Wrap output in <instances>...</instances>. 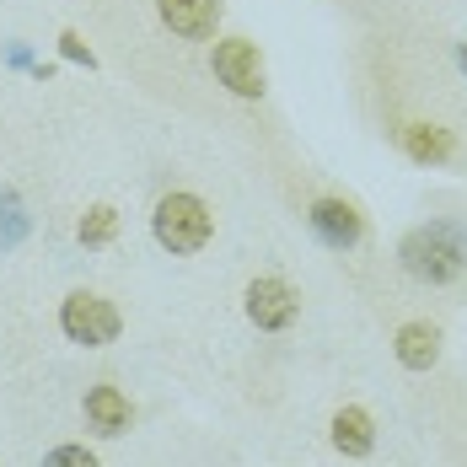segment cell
Listing matches in <instances>:
<instances>
[{"label":"cell","mask_w":467,"mask_h":467,"mask_svg":"<svg viewBox=\"0 0 467 467\" xmlns=\"http://www.w3.org/2000/svg\"><path fill=\"white\" fill-rule=\"evenodd\" d=\"M398 264L420 285H451L467 269V226L457 221H424L398 242Z\"/></svg>","instance_id":"1"},{"label":"cell","mask_w":467,"mask_h":467,"mask_svg":"<svg viewBox=\"0 0 467 467\" xmlns=\"http://www.w3.org/2000/svg\"><path fill=\"white\" fill-rule=\"evenodd\" d=\"M150 232H156V242H161L167 253L188 258V253H199V247L210 242V232H215V215H210V204H204L199 193H183V188H178V193L156 199Z\"/></svg>","instance_id":"2"},{"label":"cell","mask_w":467,"mask_h":467,"mask_svg":"<svg viewBox=\"0 0 467 467\" xmlns=\"http://www.w3.org/2000/svg\"><path fill=\"white\" fill-rule=\"evenodd\" d=\"M59 327H65V338L70 344H87V349H102V344H113L119 338V306L108 301V296H92V290H76V296H65V306H59Z\"/></svg>","instance_id":"3"},{"label":"cell","mask_w":467,"mask_h":467,"mask_svg":"<svg viewBox=\"0 0 467 467\" xmlns=\"http://www.w3.org/2000/svg\"><path fill=\"white\" fill-rule=\"evenodd\" d=\"M210 65H215V81L232 97H247V102H253V97L269 92L264 54H258V44H247V38H221L215 54H210Z\"/></svg>","instance_id":"4"},{"label":"cell","mask_w":467,"mask_h":467,"mask_svg":"<svg viewBox=\"0 0 467 467\" xmlns=\"http://www.w3.org/2000/svg\"><path fill=\"white\" fill-rule=\"evenodd\" d=\"M242 306H247V323L253 327H264V333H285V327L296 323V312H301V296H296L280 275H258V280L247 285Z\"/></svg>","instance_id":"5"},{"label":"cell","mask_w":467,"mask_h":467,"mask_svg":"<svg viewBox=\"0 0 467 467\" xmlns=\"http://www.w3.org/2000/svg\"><path fill=\"white\" fill-rule=\"evenodd\" d=\"M306 221H312V232L323 236L327 247H338V253H349V247L366 242V215H360L349 199H317Z\"/></svg>","instance_id":"6"},{"label":"cell","mask_w":467,"mask_h":467,"mask_svg":"<svg viewBox=\"0 0 467 467\" xmlns=\"http://www.w3.org/2000/svg\"><path fill=\"white\" fill-rule=\"evenodd\" d=\"M156 16H161L167 33L199 44V38H215V27H221V0H156Z\"/></svg>","instance_id":"7"},{"label":"cell","mask_w":467,"mask_h":467,"mask_svg":"<svg viewBox=\"0 0 467 467\" xmlns=\"http://www.w3.org/2000/svg\"><path fill=\"white\" fill-rule=\"evenodd\" d=\"M392 349H398V366H409V371H430V366L441 360V327L435 323H403L398 327V338H392Z\"/></svg>","instance_id":"8"},{"label":"cell","mask_w":467,"mask_h":467,"mask_svg":"<svg viewBox=\"0 0 467 467\" xmlns=\"http://www.w3.org/2000/svg\"><path fill=\"white\" fill-rule=\"evenodd\" d=\"M130 420H135V409H130V398L119 387H92L87 392V424L97 435H124Z\"/></svg>","instance_id":"9"},{"label":"cell","mask_w":467,"mask_h":467,"mask_svg":"<svg viewBox=\"0 0 467 467\" xmlns=\"http://www.w3.org/2000/svg\"><path fill=\"white\" fill-rule=\"evenodd\" d=\"M333 446L344 451V457H371L376 446V424L366 409H338L333 414Z\"/></svg>","instance_id":"10"},{"label":"cell","mask_w":467,"mask_h":467,"mask_svg":"<svg viewBox=\"0 0 467 467\" xmlns=\"http://www.w3.org/2000/svg\"><path fill=\"white\" fill-rule=\"evenodd\" d=\"M403 150H409L420 167H441V161H451L457 140H451V130H441V124H409V130H403Z\"/></svg>","instance_id":"11"},{"label":"cell","mask_w":467,"mask_h":467,"mask_svg":"<svg viewBox=\"0 0 467 467\" xmlns=\"http://www.w3.org/2000/svg\"><path fill=\"white\" fill-rule=\"evenodd\" d=\"M76 236H81V247H108V242L119 236V210H113V204H92V210L81 215Z\"/></svg>","instance_id":"12"},{"label":"cell","mask_w":467,"mask_h":467,"mask_svg":"<svg viewBox=\"0 0 467 467\" xmlns=\"http://www.w3.org/2000/svg\"><path fill=\"white\" fill-rule=\"evenodd\" d=\"M27 236V215H22V199L11 188H0V247H16Z\"/></svg>","instance_id":"13"},{"label":"cell","mask_w":467,"mask_h":467,"mask_svg":"<svg viewBox=\"0 0 467 467\" xmlns=\"http://www.w3.org/2000/svg\"><path fill=\"white\" fill-rule=\"evenodd\" d=\"M44 467H97V457L87 446H54L44 457Z\"/></svg>","instance_id":"14"},{"label":"cell","mask_w":467,"mask_h":467,"mask_svg":"<svg viewBox=\"0 0 467 467\" xmlns=\"http://www.w3.org/2000/svg\"><path fill=\"white\" fill-rule=\"evenodd\" d=\"M59 54H65V59H76V65H87V70L97 65V59H92V48L81 44L76 33H59Z\"/></svg>","instance_id":"15"},{"label":"cell","mask_w":467,"mask_h":467,"mask_svg":"<svg viewBox=\"0 0 467 467\" xmlns=\"http://www.w3.org/2000/svg\"><path fill=\"white\" fill-rule=\"evenodd\" d=\"M457 70L467 76V44H457Z\"/></svg>","instance_id":"16"}]
</instances>
